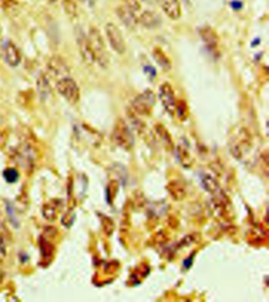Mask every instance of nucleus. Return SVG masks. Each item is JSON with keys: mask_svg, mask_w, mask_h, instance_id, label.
Masks as SVG:
<instances>
[{"mask_svg": "<svg viewBox=\"0 0 269 302\" xmlns=\"http://www.w3.org/2000/svg\"><path fill=\"white\" fill-rule=\"evenodd\" d=\"M87 36L96 63L101 68L106 69L110 64L109 54L100 30L97 28L91 27Z\"/></svg>", "mask_w": 269, "mask_h": 302, "instance_id": "1", "label": "nucleus"}, {"mask_svg": "<svg viewBox=\"0 0 269 302\" xmlns=\"http://www.w3.org/2000/svg\"><path fill=\"white\" fill-rule=\"evenodd\" d=\"M156 97L152 91L146 89L133 100L130 109L138 116H148L153 109Z\"/></svg>", "mask_w": 269, "mask_h": 302, "instance_id": "2", "label": "nucleus"}, {"mask_svg": "<svg viewBox=\"0 0 269 302\" xmlns=\"http://www.w3.org/2000/svg\"><path fill=\"white\" fill-rule=\"evenodd\" d=\"M57 91L59 94L71 105L78 103L80 99V89L74 79L69 77L59 79L56 83Z\"/></svg>", "mask_w": 269, "mask_h": 302, "instance_id": "3", "label": "nucleus"}, {"mask_svg": "<svg viewBox=\"0 0 269 302\" xmlns=\"http://www.w3.org/2000/svg\"><path fill=\"white\" fill-rule=\"evenodd\" d=\"M106 36L114 51L122 55L126 52V47L124 37L119 28L116 24L109 22L105 26Z\"/></svg>", "mask_w": 269, "mask_h": 302, "instance_id": "4", "label": "nucleus"}, {"mask_svg": "<svg viewBox=\"0 0 269 302\" xmlns=\"http://www.w3.org/2000/svg\"><path fill=\"white\" fill-rule=\"evenodd\" d=\"M200 36L208 52L215 57H219V37L217 32L210 26H203L200 30Z\"/></svg>", "mask_w": 269, "mask_h": 302, "instance_id": "5", "label": "nucleus"}, {"mask_svg": "<svg viewBox=\"0 0 269 302\" xmlns=\"http://www.w3.org/2000/svg\"><path fill=\"white\" fill-rule=\"evenodd\" d=\"M159 97L162 103L164 108L170 115L175 113L177 100L175 98V92L170 83H163L159 89Z\"/></svg>", "mask_w": 269, "mask_h": 302, "instance_id": "6", "label": "nucleus"}, {"mask_svg": "<svg viewBox=\"0 0 269 302\" xmlns=\"http://www.w3.org/2000/svg\"><path fill=\"white\" fill-rule=\"evenodd\" d=\"M113 135L114 140L120 146L126 149L132 146V135L126 122L122 120H119L116 124L114 129Z\"/></svg>", "mask_w": 269, "mask_h": 302, "instance_id": "7", "label": "nucleus"}, {"mask_svg": "<svg viewBox=\"0 0 269 302\" xmlns=\"http://www.w3.org/2000/svg\"><path fill=\"white\" fill-rule=\"evenodd\" d=\"M76 40H77L79 53L84 63L88 65H93L96 64L94 55L91 49L90 44H89L86 34L82 32V30H78L77 32Z\"/></svg>", "mask_w": 269, "mask_h": 302, "instance_id": "8", "label": "nucleus"}, {"mask_svg": "<svg viewBox=\"0 0 269 302\" xmlns=\"http://www.w3.org/2000/svg\"><path fill=\"white\" fill-rule=\"evenodd\" d=\"M48 71L50 75L55 78H59V80L68 77L69 72L67 64L59 56H53L50 58L48 64Z\"/></svg>", "mask_w": 269, "mask_h": 302, "instance_id": "9", "label": "nucleus"}, {"mask_svg": "<svg viewBox=\"0 0 269 302\" xmlns=\"http://www.w3.org/2000/svg\"><path fill=\"white\" fill-rule=\"evenodd\" d=\"M164 14L172 20H178L182 16L180 0H157Z\"/></svg>", "mask_w": 269, "mask_h": 302, "instance_id": "10", "label": "nucleus"}, {"mask_svg": "<svg viewBox=\"0 0 269 302\" xmlns=\"http://www.w3.org/2000/svg\"><path fill=\"white\" fill-rule=\"evenodd\" d=\"M3 56L6 64L11 67H17L21 63V55L18 48L11 40L3 46Z\"/></svg>", "mask_w": 269, "mask_h": 302, "instance_id": "11", "label": "nucleus"}, {"mask_svg": "<svg viewBox=\"0 0 269 302\" xmlns=\"http://www.w3.org/2000/svg\"><path fill=\"white\" fill-rule=\"evenodd\" d=\"M141 24L142 26L148 29H152L156 27L160 23V20L157 15L154 13L153 11H143L141 16L139 18L138 24Z\"/></svg>", "mask_w": 269, "mask_h": 302, "instance_id": "12", "label": "nucleus"}, {"mask_svg": "<svg viewBox=\"0 0 269 302\" xmlns=\"http://www.w3.org/2000/svg\"><path fill=\"white\" fill-rule=\"evenodd\" d=\"M152 56L158 65L161 67L165 71H169L171 68V62L166 53H164L162 49L160 47L154 48L152 51Z\"/></svg>", "mask_w": 269, "mask_h": 302, "instance_id": "13", "label": "nucleus"}, {"mask_svg": "<svg viewBox=\"0 0 269 302\" xmlns=\"http://www.w3.org/2000/svg\"><path fill=\"white\" fill-rule=\"evenodd\" d=\"M38 93L40 94L41 99L45 100L49 97L50 92V83L48 77L45 74H41L38 78L37 83Z\"/></svg>", "mask_w": 269, "mask_h": 302, "instance_id": "14", "label": "nucleus"}, {"mask_svg": "<svg viewBox=\"0 0 269 302\" xmlns=\"http://www.w3.org/2000/svg\"><path fill=\"white\" fill-rule=\"evenodd\" d=\"M124 7L131 13L138 24L139 18L142 13V7L138 0H125Z\"/></svg>", "mask_w": 269, "mask_h": 302, "instance_id": "15", "label": "nucleus"}, {"mask_svg": "<svg viewBox=\"0 0 269 302\" xmlns=\"http://www.w3.org/2000/svg\"><path fill=\"white\" fill-rule=\"evenodd\" d=\"M117 15L120 20L129 27H133L135 25H137V21L134 19V18L133 17L131 13L127 11V9L124 6H121L117 9Z\"/></svg>", "mask_w": 269, "mask_h": 302, "instance_id": "16", "label": "nucleus"}, {"mask_svg": "<svg viewBox=\"0 0 269 302\" xmlns=\"http://www.w3.org/2000/svg\"><path fill=\"white\" fill-rule=\"evenodd\" d=\"M63 10L65 11L66 15L71 19H75L78 17V6L73 0H63Z\"/></svg>", "mask_w": 269, "mask_h": 302, "instance_id": "17", "label": "nucleus"}, {"mask_svg": "<svg viewBox=\"0 0 269 302\" xmlns=\"http://www.w3.org/2000/svg\"><path fill=\"white\" fill-rule=\"evenodd\" d=\"M3 178L9 184H15L18 180L19 173L14 168H7L3 171Z\"/></svg>", "mask_w": 269, "mask_h": 302, "instance_id": "18", "label": "nucleus"}, {"mask_svg": "<svg viewBox=\"0 0 269 302\" xmlns=\"http://www.w3.org/2000/svg\"><path fill=\"white\" fill-rule=\"evenodd\" d=\"M175 112L179 118L182 119V120L186 118L188 115V107L185 101H183V100L177 101Z\"/></svg>", "mask_w": 269, "mask_h": 302, "instance_id": "19", "label": "nucleus"}, {"mask_svg": "<svg viewBox=\"0 0 269 302\" xmlns=\"http://www.w3.org/2000/svg\"><path fill=\"white\" fill-rule=\"evenodd\" d=\"M2 28H1V26H0V45H1V43H2Z\"/></svg>", "mask_w": 269, "mask_h": 302, "instance_id": "20", "label": "nucleus"}, {"mask_svg": "<svg viewBox=\"0 0 269 302\" xmlns=\"http://www.w3.org/2000/svg\"><path fill=\"white\" fill-rule=\"evenodd\" d=\"M49 2H51V3H54V2H57V0H48Z\"/></svg>", "mask_w": 269, "mask_h": 302, "instance_id": "21", "label": "nucleus"}]
</instances>
